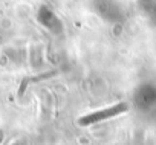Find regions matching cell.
<instances>
[{"instance_id": "obj_1", "label": "cell", "mask_w": 156, "mask_h": 145, "mask_svg": "<svg viewBox=\"0 0 156 145\" xmlns=\"http://www.w3.org/2000/svg\"><path fill=\"white\" fill-rule=\"evenodd\" d=\"M127 104L126 102H119V104H113L110 107H106V109H101V110H97L94 113H89V115H84L83 118L78 119V124L80 125H90V124H97V122H101V121H106L109 118H115L116 115H121L124 112H127Z\"/></svg>"}]
</instances>
